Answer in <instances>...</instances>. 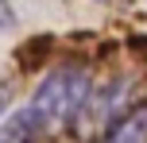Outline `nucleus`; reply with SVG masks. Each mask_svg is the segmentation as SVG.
I'll use <instances>...</instances> for the list:
<instances>
[{"label": "nucleus", "instance_id": "f257e3e1", "mask_svg": "<svg viewBox=\"0 0 147 143\" xmlns=\"http://www.w3.org/2000/svg\"><path fill=\"white\" fill-rule=\"evenodd\" d=\"M89 101H93V81H89V74L78 70V66H58V70H51V74L39 81L35 97H31L27 105L35 108L43 132L51 136V132L70 128V124L89 108Z\"/></svg>", "mask_w": 147, "mask_h": 143}, {"label": "nucleus", "instance_id": "20e7f679", "mask_svg": "<svg viewBox=\"0 0 147 143\" xmlns=\"http://www.w3.org/2000/svg\"><path fill=\"white\" fill-rule=\"evenodd\" d=\"M0 23H4V27H12V12H8L4 0H0Z\"/></svg>", "mask_w": 147, "mask_h": 143}, {"label": "nucleus", "instance_id": "f03ea898", "mask_svg": "<svg viewBox=\"0 0 147 143\" xmlns=\"http://www.w3.org/2000/svg\"><path fill=\"white\" fill-rule=\"evenodd\" d=\"M39 136H47V132H43L31 105L16 108V112H8L0 120V143H39Z\"/></svg>", "mask_w": 147, "mask_h": 143}, {"label": "nucleus", "instance_id": "7ed1b4c3", "mask_svg": "<svg viewBox=\"0 0 147 143\" xmlns=\"http://www.w3.org/2000/svg\"><path fill=\"white\" fill-rule=\"evenodd\" d=\"M101 143H147V105L116 116V120L109 124V132H105Z\"/></svg>", "mask_w": 147, "mask_h": 143}, {"label": "nucleus", "instance_id": "39448f33", "mask_svg": "<svg viewBox=\"0 0 147 143\" xmlns=\"http://www.w3.org/2000/svg\"><path fill=\"white\" fill-rule=\"evenodd\" d=\"M4 105H8V89L0 85V120H4Z\"/></svg>", "mask_w": 147, "mask_h": 143}]
</instances>
